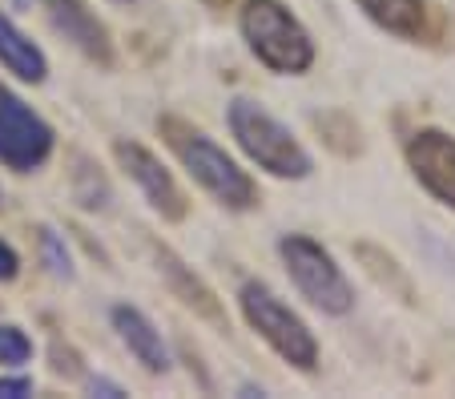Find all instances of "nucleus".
<instances>
[{
	"label": "nucleus",
	"instance_id": "10",
	"mask_svg": "<svg viewBox=\"0 0 455 399\" xmlns=\"http://www.w3.org/2000/svg\"><path fill=\"white\" fill-rule=\"evenodd\" d=\"M109 323H113V331H117L121 347H125L129 355L138 359V363L146 367L149 375H165V371L173 367L170 343H165V335L157 331V323L149 319L141 307H133V303H113V307H109Z\"/></svg>",
	"mask_w": 455,
	"mask_h": 399
},
{
	"label": "nucleus",
	"instance_id": "21",
	"mask_svg": "<svg viewBox=\"0 0 455 399\" xmlns=\"http://www.w3.org/2000/svg\"><path fill=\"white\" fill-rule=\"evenodd\" d=\"M17 4H28V0H17Z\"/></svg>",
	"mask_w": 455,
	"mask_h": 399
},
{
	"label": "nucleus",
	"instance_id": "11",
	"mask_svg": "<svg viewBox=\"0 0 455 399\" xmlns=\"http://www.w3.org/2000/svg\"><path fill=\"white\" fill-rule=\"evenodd\" d=\"M154 262H157V275L165 278V287H170L173 295L189 307V311L198 315V319L214 323V327H226L222 303H218V295L210 291L206 278L194 275V267H186V262H181L170 246H157V243H154Z\"/></svg>",
	"mask_w": 455,
	"mask_h": 399
},
{
	"label": "nucleus",
	"instance_id": "3",
	"mask_svg": "<svg viewBox=\"0 0 455 399\" xmlns=\"http://www.w3.org/2000/svg\"><path fill=\"white\" fill-rule=\"evenodd\" d=\"M238 33L254 61L278 77H302L315 65V36L283 0H242Z\"/></svg>",
	"mask_w": 455,
	"mask_h": 399
},
{
	"label": "nucleus",
	"instance_id": "14",
	"mask_svg": "<svg viewBox=\"0 0 455 399\" xmlns=\"http://www.w3.org/2000/svg\"><path fill=\"white\" fill-rule=\"evenodd\" d=\"M36 246H41V262L44 270H49L52 278H60V283H73V254H69V243H65V235H57L52 226H41V235H36Z\"/></svg>",
	"mask_w": 455,
	"mask_h": 399
},
{
	"label": "nucleus",
	"instance_id": "4",
	"mask_svg": "<svg viewBox=\"0 0 455 399\" xmlns=\"http://www.w3.org/2000/svg\"><path fill=\"white\" fill-rule=\"evenodd\" d=\"M238 307H242L246 327L254 331L278 359H286L294 371H307V375L315 371L318 367L315 331L307 327V319H302L278 291H270L267 283L250 278V283H242V291H238Z\"/></svg>",
	"mask_w": 455,
	"mask_h": 399
},
{
	"label": "nucleus",
	"instance_id": "6",
	"mask_svg": "<svg viewBox=\"0 0 455 399\" xmlns=\"http://www.w3.org/2000/svg\"><path fill=\"white\" fill-rule=\"evenodd\" d=\"M57 149V130L41 113L0 85V165L12 174H36Z\"/></svg>",
	"mask_w": 455,
	"mask_h": 399
},
{
	"label": "nucleus",
	"instance_id": "7",
	"mask_svg": "<svg viewBox=\"0 0 455 399\" xmlns=\"http://www.w3.org/2000/svg\"><path fill=\"white\" fill-rule=\"evenodd\" d=\"M113 157H117V165L129 174V182L141 190V198L149 202V210L154 214H162L165 222H181V218L189 214V202L186 194H181L178 178L165 170V162L154 154V149H146L141 141H113Z\"/></svg>",
	"mask_w": 455,
	"mask_h": 399
},
{
	"label": "nucleus",
	"instance_id": "5",
	"mask_svg": "<svg viewBox=\"0 0 455 399\" xmlns=\"http://www.w3.org/2000/svg\"><path fill=\"white\" fill-rule=\"evenodd\" d=\"M278 259H283L291 283L299 287V295L307 299L315 311L343 319L355 311V287L343 275L339 259L310 235H283L278 238Z\"/></svg>",
	"mask_w": 455,
	"mask_h": 399
},
{
	"label": "nucleus",
	"instance_id": "1",
	"mask_svg": "<svg viewBox=\"0 0 455 399\" xmlns=\"http://www.w3.org/2000/svg\"><path fill=\"white\" fill-rule=\"evenodd\" d=\"M157 130H162L165 146L173 149L186 174L210 194L222 210H234V214H246V210L258 206V186L254 178L242 170V162L234 154H226L214 138H210L202 125L186 122L178 113H165L157 117Z\"/></svg>",
	"mask_w": 455,
	"mask_h": 399
},
{
	"label": "nucleus",
	"instance_id": "19",
	"mask_svg": "<svg viewBox=\"0 0 455 399\" xmlns=\"http://www.w3.org/2000/svg\"><path fill=\"white\" fill-rule=\"evenodd\" d=\"M89 391H93V395H125V387H121V383H113V379H105V375H93V379H89Z\"/></svg>",
	"mask_w": 455,
	"mask_h": 399
},
{
	"label": "nucleus",
	"instance_id": "2",
	"mask_svg": "<svg viewBox=\"0 0 455 399\" xmlns=\"http://www.w3.org/2000/svg\"><path fill=\"white\" fill-rule=\"evenodd\" d=\"M226 125H230V138L238 141V149L246 154V162L262 174L283 178V182H302L315 174L310 149L294 138V130L283 117H275L254 97H234L226 109Z\"/></svg>",
	"mask_w": 455,
	"mask_h": 399
},
{
	"label": "nucleus",
	"instance_id": "18",
	"mask_svg": "<svg viewBox=\"0 0 455 399\" xmlns=\"http://www.w3.org/2000/svg\"><path fill=\"white\" fill-rule=\"evenodd\" d=\"M17 275H20V254H17V246L0 238V283H12Z\"/></svg>",
	"mask_w": 455,
	"mask_h": 399
},
{
	"label": "nucleus",
	"instance_id": "13",
	"mask_svg": "<svg viewBox=\"0 0 455 399\" xmlns=\"http://www.w3.org/2000/svg\"><path fill=\"white\" fill-rule=\"evenodd\" d=\"M363 17L399 41H419L427 33V0H355Z\"/></svg>",
	"mask_w": 455,
	"mask_h": 399
},
{
	"label": "nucleus",
	"instance_id": "9",
	"mask_svg": "<svg viewBox=\"0 0 455 399\" xmlns=\"http://www.w3.org/2000/svg\"><path fill=\"white\" fill-rule=\"evenodd\" d=\"M41 9H44V17H49V25L57 28L85 61L109 69L113 65V36H109V28H105V20L89 9L85 0H41Z\"/></svg>",
	"mask_w": 455,
	"mask_h": 399
},
{
	"label": "nucleus",
	"instance_id": "16",
	"mask_svg": "<svg viewBox=\"0 0 455 399\" xmlns=\"http://www.w3.org/2000/svg\"><path fill=\"white\" fill-rule=\"evenodd\" d=\"M33 359V339L17 323H0V367H25Z\"/></svg>",
	"mask_w": 455,
	"mask_h": 399
},
{
	"label": "nucleus",
	"instance_id": "15",
	"mask_svg": "<svg viewBox=\"0 0 455 399\" xmlns=\"http://www.w3.org/2000/svg\"><path fill=\"white\" fill-rule=\"evenodd\" d=\"M77 178H73V198L81 202L85 210H109L113 202V190L105 182V174H97V165H89L85 157H77Z\"/></svg>",
	"mask_w": 455,
	"mask_h": 399
},
{
	"label": "nucleus",
	"instance_id": "17",
	"mask_svg": "<svg viewBox=\"0 0 455 399\" xmlns=\"http://www.w3.org/2000/svg\"><path fill=\"white\" fill-rule=\"evenodd\" d=\"M25 395H33L28 375H0V399H25Z\"/></svg>",
	"mask_w": 455,
	"mask_h": 399
},
{
	"label": "nucleus",
	"instance_id": "20",
	"mask_svg": "<svg viewBox=\"0 0 455 399\" xmlns=\"http://www.w3.org/2000/svg\"><path fill=\"white\" fill-rule=\"evenodd\" d=\"M117 4H133V0H117Z\"/></svg>",
	"mask_w": 455,
	"mask_h": 399
},
{
	"label": "nucleus",
	"instance_id": "8",
	"mask_svg": "<svg viewBox=\"0 0 455 399\" xmlns=\"http://www.w3.org/2000/svg\"><path fill=\"white\" fill-rule=\"evenodd\" d=\"M407 165H411L415 182L439 198L443 206L455 210V138L443 130H415L407 138Z\"/></svg>",
	"mask_w": 455,
	"mask_h": 399
},
{
	"label": "nucleus",
	"instance_id": "12",
	"mask_svg": "<svg viewBox=\"0 0 455 399\" xmlns=\"http://www.w3.org/2000/svg\"><path fill=\"white\" fill-rule=\"evenodd\" d=\"M0 69H9L25 85H44L49 81V57L44 49L0 9Z\"/></svg>",
	"mask_w": 455,
	"mask_h": 399
}]
</instances>
